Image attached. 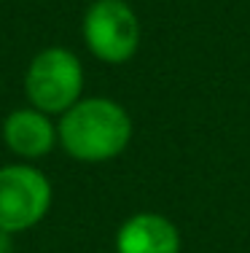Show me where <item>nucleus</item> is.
Listing matches in <instances>:
<instances>
[{
  "label": "nucleus",
  "instance_id": "f257e3e1",
  "mask_svg": "<svg viewBox=\"0 0 250 253\" xmlns=\"http://www.w3.org/2000/svg\"><path fill=\"white\" fill-rule=\"evenodd\" d=\"M57 135L68 156L97 165L124 154L132 140V119L110 97H81L59 116Z\"/></svg>",
  "mask_w": 250,
  "mask_h": 253
},
{
  "label": "nucleus",
  "instance_id": "f03ea898",
  "mask_svg": "<svg viewBox=\"0 0 250 253\" xmlns=\"http://www.w3.org/2000/svg\"><path fill=\"white\" fill-rule=\"evenodd\" d=\"M25 97L33 108L62 116L83 97V65L75 51L49 46L30 59L25 70Z\"/></svg>",
  "mask_w": 250,
  "mask_h": 253
},
{
  "label": "nucleus",
  "instance_id": "7ed1b4c3",
  "mask_svg": "<svg viewBox=\"0 0 250 253\" xmlns=\"http://www.w3.org/2000/svg\"><path fill=\"white\" fill-rule=\"evenodd\" d=\"M81 35L92 57L124 65L140 49V19L127 0H94L83 14Z\"/></svg>",
  "mask_w": 250,
  "mask_h": 253
},
{
  "label": "nucleus",
  "instance_id": "20e7f679",
  "mask_svg": "<svg viewBox=\"0 0 250 253\" xmlns=\"http://www.w3.org/2000/svg\"><path fill=\"white\" fill-rule=\"evenodd\" d=\"M54 200L51 180L38 167L19 165L0 167V229L22 234L46 218Z\"/></svg>",
  "mask_w": 250,
  "mask_h": 253
},
{
  "label": "nucleus",
  "instance_id": "39448f33",
  "mask_svg": "<svg viewBox=\"0 0 250 253\" xmlns=\"http://www.w3.org/2000/svg\"><path fill=\"white\" fill-rule=\"evenodd\" d=\"M3 143L11 154L25 162L43 159V156L54 151V146L59 143L57 124L51 122L49 113L38 111L33 105H22L5 116Z\"/></svg>",
  "mask_w": 250,
  "mask_h": 253
},
{
  "label": "nucleus",
  "instance_id": "423d86ee",
  "mask_svg": "<svg viewBox=\"0 0 250 253\" xmlns=\"http://www.w3.org/2000/svg\"><path fill=\"white\" fill-rule=\"evenodd\" d=\"M116 253H180V232L162 213H135L118 226Z\"/></svg>",
  "mask_w": 250,
  "mask_h": 253
},
{
  "label": "nucleus",
  "instance_id": "0eeeda50",
  "mask_svg": "<svg viewBox=\"0 0 250 253\" xmlns=\"http://www.w3.org/2000/svg\"><path fill=\"white\" fill-rule=\"evenodd\" d=\"M0 253H16V240L11 232H3L0 229Z\"/></svg>",
  "mask_w": 250,
  "mask_h": 253
}]
</instances>
